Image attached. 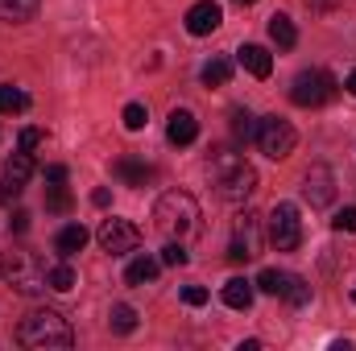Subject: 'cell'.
<instances>
[{"label":"cell","mask_w":356,"mask_h":351,"mask_svg":"<svg viewBox=\"0 0 356 351\" xmlns=\"http://www.w3.org/2000/svg\"><path fill=\"white\" fill-rule=\"evenodd\" d=\"M207 178H211V186L224 203H245L257 190V170L236 149H216L207 157Z\"/></svg>","instance_id":"obj_1"},{"label":"cell","mask_w":356,"mask_h":351,"mask_svg":"<svg viewBox=\"0 0 356 351\" xmlns=\"http://www.w3.org/2000/svg\"><path fill=\"white\" fill-rule=\"evenodd\" d=\"M154 223L166 240H191L199 232V203L186 194V190H166L154 207Z\"/></svg>","instance_id":"obj_2"},{"label":"cell","mask_w":356,"mask_h":351,"mask_svg":"<svg viewBox=\"0 0 356 351\" xmlns=\"http://www.w3.org/2000/svg\"><path fill=\"white\" fill-rule=\"evenodd\" d=\"M17 343L21 348H71L75 343V335H71V323L58 314V310H29L25 318H21V327H17Z\"/></svg>","instance_id":"obj_3"},{"label":"cell","mask_w":356,"mask_h":351,"mask_svg":"<svg viewBox=\"0 0 356 351\" xmlns=\"http://www.w3.org/2000/svg\"><path fill=\"white\" fill-rule=\"evenodd\" d=\"M0 273H4V281H8L17 293H25V298H38V293L50 289V273L38 264V257H29V252H13L8 261L0 264Z\"/></svg>","instance_id":"obj_4"},{"label":"cell","mask_w":356,"mask_h":351,"mask_svg":"<svg viewBox=\"0 0 356 351\" xmlns=\"http://www.w3.org/2000/svg\"><path fill=\"white\" fill-rule=\"evenodd\" d=\"M269 244L277 252H294L302 244V219H298V207L294 203H277L269 211Z\"/></svg>","instance_id":"obj_5"},{"label":"cell","mask_w":356,"mask_h":351,"mask_svg":"<svg viewBox=\"0 0 356 351\" xmlns=\"http://www.w3.org/2000/svg\"><path fill=\"white\" fill-rule=\"evenodd\" d=\"M257 145H261V153H266V157L282 162V157H290V153H294L298 132L290 128V120H282V116H266V120H257Z\"/></svg>","instance_id":"obj_6"},{"label":"cell","mask_w":356,"mask_h":351,"mask_svg":"<svg viewBox=\"0 0 356 351\" xmlns=\"http://www.w3.org/2000/svg\"><path fill=\"white\" fill-rule=\"evenodd\" d=\"M290 99L298 108H319L327 99H336V79L327 71H302L294 83H290Z\"/></svg>","instance_id":"obj_7"},{"label":"cell","mask_w":356,"mask_h":351,"mask_svg":"<svg viewBox=\"0 0 356 351\" xmlns=\"http://www.w3.org/2000/svg\"><path fill=\"white\" fill-rule=\"evenodd\" d=\"M253 257H261V219L253 215V211H245V215H236V223H232V244H228V261H253Z\"/></svg>","instance_id":"obj_8"},{"label":"cell","mask_w":356,"mask_h":351,"mask_svg":"<svg viewBox=\"0 0 356 351\" xmlns=\"http://www.w3.org/2000/svg\"><path fill=\"white\" fill-rule=\"evenodd\" d=\"M95 240H99V248H104V252L124 257V252H133V248L141 244V232H137L129 219H104V223H99V232H95Z\"/></svg>","instance_id":"obj_9"},{"label":"cell","mask_w":356,"mask_h":351,"mask_svg":"<svg viewBox=\"0 0 356 351\" xmlns=\"http://www.w3.org/2000/svg\"><path fill=\"white\" fill-rule=\"evenodd\" d=\"M302 198L311 207H327L336 198V178H332L327 166H311L307 170V178H302Z\"/></svg>","instance_id":"obj_10"},{"label":"cell","mask_w":356,"mask_h":351,"mask_svg":"<svg viewBox=\"0 0 356 351\" xmlns=\"http://www.w3.org/2000/svg\"><path fill=\"white\" fill-rule=\"evenodd\" d=\"M220 21H224V8H220L216 0H199V4H191V8H186V33H195V37L216 33V29H220Z\"/></svg>","instance_id":"obj_11"},{"label":"cell","mask_w":356,"mask_h":351,"mask_svg":"<svg viewBox=\"0 0 356 351\" xmlns=\"http://www.w3.org/2000/svg\"><path fill=\"white\" fill-rule=\"evenodd\" d=\"M195 137H199V120H195V112H186V108L170 112L166 141H170V145H195Z\"/></svg>","instance_id":"obj_12"},{"label":"cell","mask_w":356,"mask_h":351,"mask_svg":"<svg viewBox=\"0 0 356 351\" xmlns=\"http://www.w3.org/2000/svg\"><path fill=\"white\" fill-rule=\"evenodd\" d=\"M236 62H241V67H245L253 79H269V71H273V58H269V50H266V46H253V42L236 50Z\"/></svg>","instance_id":"obj_13"},{"label":"cell","mask_w":356,"mask_h":351,"mask_svg":"<svg viewBox=\"0 0 356 351\" xmlns=\"http://www.w3.org/2000/svg\"><path fill=\"white\" fill-rule=\"evenodd\" d=\"M88 228H83V223H67V228H63V232H58V236H54V252H58V257H75V252H83V248H88Z\"/></svg>","instance_id":"obj_14"},{"label":"cell","mask_w":356,"mask_h":351,"mask_svg":"<svg viewBox=\"0 0 356 351\" xmlns=\"http://www.w3.org/2000/svg\"><path fill=\"white\" fill-rule=\"evenodd\" d=\"M220 298H224V306H232V310H249V306H253V281L232 277V281H224Z\"/></svg>","instance_id":"obj_15"},{"label":"cell","mask_w":356,"mask_h":351,"mask_svg":"<svg viewBox=\"0 0 356 351\" xmlns=\"http://www.w3.org/2000/svg\"><path fill=\"white\" fill-rule=\"evenodd\" d=\"M269 42H273L277 50H294L298 29H294V21H290L286 12H273V17H269Z\"/></svg>","instance_id":"obj_16"},{"label":"cell","mask_w":356,"mask_h":351,"mask_svg":"<svg viewBox=\"0 0 356 351\" xmlns=\"http://www.w3.org/2000/svg\"><path fill=\"white\" fill-rule=\"evenodd\" d=\"M29 178H33V157L25 153V149H17L8 162H4V182H13V186H29Z\"/></svg>","instance_id":"obj_17"},{"label":"cell","mask_w":356,"mask_h":351,"mask_svg":"<svg viewBox=\"0 0 356 351\" xmlns=\"http://www.w3.org/2000/svg\"><path fill=\"white\" fill-rule=\"evenodd\" d=\"M112 174L120 178L124 186H145V182L154 178V170H149L145 162H137V157H120V162L112 166Z\"/></svg>","instance_id":"obj_18"},{"label":"cell","mask_w":356,"mask_h":351,"mask_svg":"<svg viewBox=\"0 0 356 351\" xmlns=\"http://www.w3.org/2000/svg\"><path fill=\"white\" fill-rule=\"evenodd\" d=\"M158 273H162V261L137 257V261H129V268H124V281L129 285H149V281H158Z\"/></svg>","instance_id":"obj_19"},{"label":"cell","mask_w":356,"mask_h":351,"mask_svg":"<svg viewBox=\"0 0 356 351\" xmlns=\"http://www.w3.org/2000/svg\"><path fill=\"white\" fill-rule=\"evenodd\" d=\"M25 108H29V95L21 87H13V83L0 87V116H17V112H25Z\"/></svg>","instance_id":"obj_20"},{"label":"cell","mask_w":356,"mask_h":351,"mask_svg":"<svg viewBox=\"0 0 356 351\" xmlns=\"http://www.w3.org/2000/svg\"><path fill=\"white\" fill-rule=\"evenodd\" d=\"M232 137L236 141H257V120L249 108H232Z\"/></svg>","instance_id":"obj_21"},{"label":"cell","mask_w":356,"mask_h":351,"mask_svg":"<svg viewBox=\"0 0 356 351\" xmlns=\"http://www.w3.org/2000/svg\"><path fill=\"white\" fill-rule=\"evenodd\" d=\"M282 298H286L290 306H307V302H311V285H307L302 277H294V273H286V285H282Z\"/></svg>","instance_id":"obj_22"},{"label":"cell","mask_w":356,"mask_h":351,"mask_svg":"<svg viewBox=\"0 0 356 351\" xmlns=\"http://www.w3.org/2000/svg\"><path fill=\"white\" fill-rule=\"evenodd\" d=\"M108 327H112L116 335H133V331H137V310H133V306H112Z\"/></svg>","instance_id":"obj_23"},{"label":"cell","mask_w":356,"mask_h":351,"mask_svg":"<svg viewBox=\"0 0 356 351\" xmlns=\"http://www.w3.org/2000/svg\"><path fill=\"white\" fill-rule=\"evenodd\" d=\"M228 79H232V62H228V58H211V62L203 67V83H207V87H224Z\"/></svg>","instance_id":"obj_24"},{"label":"cell","mask_w":356,"mask_h":351,"mask_svg":"<svg viewBox=\"0 0 356 351\" xmlns=\"http://www.w3.org/2000/svg\"><path fill=\"white\" fill-rule=\"evenodd\" d=\"M38 4H42V0H0V12H4L8 21H29V17L38 12Z\"/></svg>","instance_id":"obj_25"},{"label":"cell","mask_w":356,"mask_h":351,"mask_svg":"<svg viewBox=\"0 0 356 351\" xmlns=\"http://www.w3.org/2000/svg\"><path fill=\"white\" fill-rule=\"evenodd\" d=\"M46 207H50V211H71V190H67L63 182H50V186H46Z\"/></svg>","instance_id":"obj_26"},{"label":"cell","mask_w":356,"mask_h":351,"mask_svg":"<svg viewBox=\"0 0 356 351\" xmlns=\"http://www.w3.org/2000/svg\"><path fill=\"white\" fill-rule=\"evenodd\" d=\"M282 285H286V273H282V268H261V277H257V289H261V293L282 298Z\"/></svg>","instance_id":"obj_27"},{"label":"cell","mask_w":356,"mask_h":351,"mask_svg":"<svg viewBox=\"0 0 356 351\" xmlns=\"http://www.w3.org/2000/svg\"><path fill=\"white\" fill-rule=\"evenodd\" d=\"M50 289H58V293L75 289V268H71V264H54V268H50Z\"/></svg>","instance_id":"obj_28"},{"label":"cell","mask_w":356,"mask_h":351,"mask_svg":"<svg viewBox=\"0 0 356 351\" xmlns=\"http://www.w3.org/2000/svg\"><path fill=\"white\" fill-rule=\"evenodd\" d=\"M120 120H124V128H129V132H141V128H145V120H149V112H145L141 103H129V108L120 112Z\"/></svg>","instance_id":"obj_29"},{"label":"cell","mask_w":356,"mask_h":351,"mask_svg":"<svg viewBox=\"0 0 356 351\" xmlns=\"http://www.w3.org/2000/svg\"><path fill=\"white\" fill-rule=\"evenodd\" d=\"M162 264H186L191 257H186V248H182V240H170L166 248H162V257H158Z\"/></svg>","instance_id":"obj_30"},{"label":"cell","mask_w":356,"mask_h":351,"mask_svg":"<svg viewBox=\"0 0 356 351\" xmlns=\"http://www.w3.org/2000/svg\"><path fill=\"white\" fill-rule=\"evenodd\" d=\"M332 228H336V232H356V207H344V211H336Z\"/></svg>","instance_id":"obj_31"},{"label":"cell","mask_w":356,"mask_h":351,"mask_svg":"<svg viewBox=\"0 0 356 351\" xmlns=\"http://www.w3.org/2000/svg\"><path fill=\"white\" fill-rule=\"evenodd\" d=\"M42 141H46V137H42L38 128H25V132H21V141H17V149H25V153H33V149H38Z\"/></svg>","instance_id":"obj_32"},{"label":"cell","mask_w":356,"mask_h":351,"mask_svg":"<svg viewBox=\"0 0 356 351\" xmlns=\"http://www.w3.org/2000/svg\"><path fill=\"white\" fill-rule=\"evenodd\" d=\"M182 302H186V306H203V302H207V289H203V285H186V289H182Z\"/></svg>","instance_id":"obj_33"},{"label":"cell","mask_w":356,"mask_h":351,"mask_svg":"<svg viewBox=\"0 0 356 351\" xmlns=\"http://www.w3.org/2000/svg\"><path fill=\"white\" fill-rule=\"evenodd\" d=\"M8 228H13L17 236H21V232H29V211H13V215H8Z\"/></svg>","instance_id":"obj_34"},{"label":"cell","mask_w":356,"mask_h":351,"mask_svg":"<svg viewBox=\"0 0 356 351\" xmlns=\"http://www.w3.org/2000/svg\"><path fill=\"white\" fill-rule=\"evenodd\" d=\"M21 194V186H13V182H0V203H13Z\"/></svg>","instance_id":"obj_35"},{"label":"cell","mask_w":356,"mask_h":351,"mask_svg":"<svg viewBox=\"0 0 356 351\" xmlns=\"http://www.w3.org/2000/svg\"><path fill=\"white\" fill-rule=\"evenodd\" d=\"M46 182H67V166H46Z\"/></svg>","instance_id":"obj_36"},{"label":"cell","mask_w":356,"mask_h":351,"mask_svg":"<svg viewBox=\"0 0 356 351\" xmlns=\"http://www.w3.org/2000/svg\"><path fill=\"white\" fill-rule=\"evenodd\" d=\"M91 203H95V207H108V203H112V194H108V190H95V194H91Z\"/></svg>","instance_id":"obj_37"},{"label":"cell","mask_w":356,"mask_h":351,"mask_svg":"<svg viewBox=\"0 0 356 351\" xmlns=\"http://www.w3.org/2000/svg\"><path fill=\"white\" fill-rule=\"evenodd\" d=\"M307 4H311V8H319V12H327V8H336L340 0H307Z\"/></svg>","instance_id":"obj_38"},{"label":"cell","mask_w":356,"mask_h":351,"mask_svg":"<svg viewBox=\"0 0 356 351\" xmlns=\"http://www.w3.org/2000/svg\"><path fill=\"white\" fill-rule=\"evenodd\" d=\"M344 87H348V91H353V95H356V71H353V75H348V83H344Z\"/></svg>","instance_id":"obj_39"},{"label":"cell","mask_w":356,"mask_h":351,"mask_svg":"<svg viewBox=\"0 0 356 351\" xmlns=\"http://www.w3.org/2000/svg\"><path fill=\"white\" fill-rule=\"evenodd\" d=\"M236 4H257V0H236Z\"/></svg>","instance_id":"obj_40"},{"label":"cell","mask_w":356,"mask_h":351,"mask_svg":"<svg viewBox=\"0 0 356 351\" xmlns=\"http://www.w3.org/2000/svg\"><path fill=\"white\" fill-rule=\"evenodd\" d=\"M353 302H356V285H353Z\"/></svg>","instance_id":"obj_41"}]
</instances>
